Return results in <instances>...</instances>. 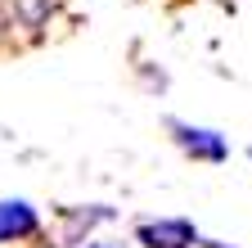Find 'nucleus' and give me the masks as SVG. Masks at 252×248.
I'll list each match as a JSON object with an SVG mask.
<instances>
[{
	"label": "nucleus",
	"instance_id": "obj_1",
	"mask_svg": "<svg viewBox=\"0 0 252 248\" xmlns=\"http://www.w3.org/2000/svg\"><path fill=\"white\" fill-rule=\"evenodd\" d=\"M167 136H171V144L185 153V158L207 163V167L230 163V153H234V144H230L225 131L203 127V122H189V117H167Z\"/></svg>",
	"mask_w": 252,
	"mask_h": 248
},
{
	"label": "nucleus",
	"instance_id": "obj_2",
	"mask_svg": "<svg viewBox=\"0 0 252 248\" xmlns=\"http://www.w3.org/2000/svg\"><path fill=\"white\" fill-rule=\"evenodd\" d=\"M131 239L140 248H198L203 230L189 216H144V221H135Z\"/></svg>",
	"mask_w": 252,
	"mask_h": 248
},
{
	"label": "nucleus",
	"instance_id": "obj_3",
	"mask_svg": "<svg viewBox=\"0 0 252 248\" xmlns=\"http://www.w3.org/2000/svg\"><path fill=\"white\" fill-rule=\"evenodd\" d=\"M45 230V212L14 194V199H0V248H9V244H32V239H41Z\"/></svg>",
	"mask_w": 252,
	"mask_h": 248
},
{
	"label": "nucleus",
	"instance_id": "obj_4",
	"mask_svg": "<svg viewBox=\"0 0 252 248\" xmlns=\"http://www.w3.org/2000/svg\"><path fill=\"white\" fill-rule=\"evenodd\" d=\"M54 216L63 226V244H81V239H94L99 226H113L122 216V208H113V203H59Z\"/></svg>",
	"mask_w": 252,
	"mask_h": 248
},
{
	"label": "nucleus",
	"instance_id": "obj_5",
	"mask_svg": "<svg viewBox=\"0 0 252 248\" xmlns=\"http://www.w3.org/2000/svg\"><path fill=\"white\" fill-rule=\"evenodd\" d=\"M72 248H126V244H117V239H81Z\"/></svg>",
	"mask_w": 252,
	"mask_h": 248
},
{
	"label": "nucleus",
	"instance_id": "obj_6",
	"mask_svg": "<svg viewBox=\"0 0 252 248\" xmlns=\"http://www.w3.org/2000/svg\"><path fill=\"white\" fill-rule=\"evenodd\" d=\"M198 248H239V244H225V239H212V235H203V239H198Z\"/></svg>",
	"mask_w": 252,
	"mask_h": 248
},
{
	"label": "nucleus",
	"instance_id": "obj_7",
	"mask_svg": "<svg viewBox=\"0 0 252 248\" xmlns=\"http://www.w3.org/2000/svg\"><path fill=\"white\" fill-rule=\"evenodd\" d=\"M27 248H72V244H54V239H32Z\"/></svg>",
	"mask_w": 252,
	"mask_h": 248
},
{
	"label": "nucleus",
	"instance_id": "obj_8",
	"mask_svg": "<svg viewBox=\"0 0 252 248\" xmlns=\"http://www.w3.org/2000/svg\"><path fill=\"white\" fill-rule=\"evenodd\" d=\"M248 163H252V144H248Z\"/></svg>",
	"mask_w": 252,
	"mask_h": 248
}]
</instances>
